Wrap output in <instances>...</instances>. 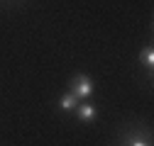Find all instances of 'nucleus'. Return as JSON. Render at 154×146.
I'll list each match as a JSON object with an SVG mask.
<instances>
[{
	"mask_svg": "<svg viewBox=\"0 0 154 146\" xmlns=\"http://www.w3.org/2000/svg\"><path fill=\"white\" fill-rule=\"evenodd\" d=\"M91 93H93L91 78L86 76V73H79V76L71 80V95H76V98H91Z\"/></svg>",
	"mask_w": 154,
	"mask_h": 146,
	"instance_id": "1",
	"label": "nucleus"
},
{
	"mask_svg": "<svg viewBox=\"0 0 154 146\" xmlns=\"http://www.w3.org/2000/svg\"><path fill=\"white\" fill-rule=\"evenodd\" d=\"M76 115H79L81 122H91L95 117V107L93 105H76Z\"/></svg>",
	"mask_w": 154,
	"mask_h": 146,
	"instance_id": "2",
	"label": "nucleus"
},
{
	"mask_svg": "<svg viewBox=\"0 0 154 146\" xmlns=\"http://www.w3.org/2000/svg\"><path fill=\"white\" fill-rule=\"evenodd\" d=\"M76 105H79V98H76V95H64L61 100H59V107L61 110H76Z\"/></svg>",
	"mask_w": 154,
	"mask_h": 146,
	"instance_id": "3",
	"label": "nucleus"
},
{
	"mask_svg": "<svg viewBox=\"0 0 154 146\" xmlns=\"http://www.w3.org/2000/svg\"><path fill=\"white\" fill-rule=\"evenodd\" d=\"M142 59H144V63H147L149 68L154 66V49H152V46H147V49L142 51Z\"/></svg>",
	"mask_w": 154,
	"mask_h": 146,
	"instance_id": "4",
	"label": "nucleus"
},
{
	"mask_svg": "<svg viewBox=\"0 0 154 146\" xmlns=\"http://www.w3.org/2000/svg\"><path fill=\"white\" fill-rule=\"evenodd\" d=\"M130 146H149V144H147V141H142V139H132V141H130Z\"/></svg>",
	"mask_w": 154,
	"mask_h": 146,
	"instance_id": "5",
	"label": "nucleus"
}]
</instances>
